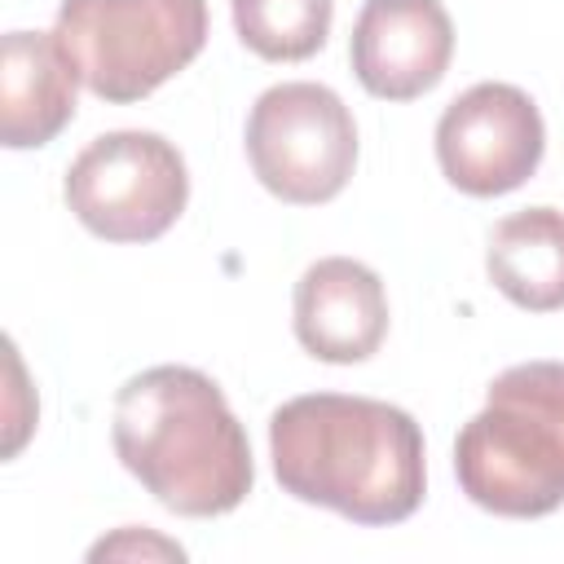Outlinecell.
I'll return each mask as SVG.
<instances>
[{
    "label": "cell",
    "instance_id": "11",
    "mask_svg": "<svg viewBox=\"0 0 564 564\" xmlns=\"http://www.w3.org/2000/svg\"><path fill=\"white\" fill-rule=\"evenodd\" d=\"M485 273L524 313L564 308V212L524 207L502 216L485 242Z\"/></svg>",
    "mask_w": 564,
    "mask_h": 564
},
{
    "label": "cell",
    "instance_id": "7",
    "mask_svg": "<svg viewBox=\"0 0 564 564\" xmlns=\"http://www.w3.org/2000/svg\"><path fill=\"white\" fill-rule=\"evenodd\" d=\"M546 150L538 101L502 79L471 84L436 119V163L445 181L471 198L520 189Z\"/></svg>",
    "mask_w": 564,
    "mask_h": 564
},
{
    "label": "cell",
    "instance_id": "8",
    "mask_svg": "<svg viewBox=\"0 0 564 564\" xmlns=\"http://www.w3.org/2000/svg\"><path fill=\"white\" fill-rule=\"evenodd\" d=\"M454 57V22L441 0H366L348 62L357 84L379 101H414L432 93Z\"/></svg>",
    "mask_w": 564,
    "mask_h": 564
},
{
    "label": "cell",
    "instance_id": "12",
    "mask_svg": "<svg viewBox=\"0 0 564 564\" xmlns=\"http://www.w3.org/2000/svg\"><path fill=\"white\" fill-rule=\"evenodd\" d=\"M238 40L264 62L313 57L335 18V0H229Z\"/></svg>",
    "mask_w": 564,
    "mask_h": 564
},
{
    "label": "cell",
    "instance_id": "2",
    "mask_svg": "<svg viewBox=\"0 0 564 564\" xmlns=\"http://www.w3.org/2000/svg\"><path fill=\"white\" fill-rule=\"evenodd\" d=\"M110 441L145 494L189 520L238 511L256 485L242 423L220 383L194 366H150L132 375L115 397Z\"/></svg>",
    "mask_w": 564,
    "mask_h": 564
},
{
    "label": "cell",
    "instance_id": "13",
    "mask_svg": "<svg viewBox=\"0 0 564 564\" xmlns=\"http://www.w3.org/2000/svg\"><path fill=\"white\" fill-rule=\"evenodd\" d=\"M88 555H93V560H106V555H167V560H185V551H181L176 542H163V538H154V533H141V538H137V529H123L119 538L97 542Z\"/></svg>",
    "mask_w": 564,
    "mask_h": 564
},
{
    "label": "cell",
    "instance_id": "6",
    "mask_svg": "<svg viewBox=\"0 0 564 564\" xmlns=\"http://www.w3.org/2000/svg\"><path fill=\"white\" fill-rule=\"evenodd\" d=\"M247 163L256 181L291 207L330 203L357 167L352 110L326 84H273L247 115Z\"/></svg>",
    "mask_w": 564,
    "mask_h": 564
},
{
    "label": "cell",
    "instance_id": "3",
    "mask_svg": "<svg viewBox=\"0 0 564 564\" xmlns=\"http://www.w3.org/2000/svg\"><path fill=\"white\" fill-rule=\"evenodd\" d=\"M454 471L480 511L507 520L564 507V361L502 370L454 441Z\"/></svg>",
    "mask_w": 564,
    "mask_h": 564
},
{
    "label": "cell",
    "instance_id": "1",
    "mask_svg": "<svg viewBox=\"0 0 564 564\" xmlns=\"http://www.w3.org/2000/svg\"><path fill=\"white\" fill-rule=\"evenodd\" d=\"M278 485L352 524H401L427 489L423 432L388 401L348 392L291 397L269 419Z\"/></svg>",
    "mask_w": 564,
    "mask_h": 564
},
{
    "label": "cell",
    "instance_id": "9",
    "mask_svg": "<svg viewBox=\"0 0 564 564\" xmlns=\"http://www.w3.org/2000/svg\"><path fill=\"white\" fill-rule=\"evenodd\" d=\"M291 326L308 357L357 366L388 339V291L379 273L352 256L313 260L295 282Z\"/></svg>",
    "mask_w": 564,
    "mask_h": 564
},
{
    "label": "cell",
    "instance_id": "4",
    "mask_svg": "<svg viewBox=\"0 0 564 564\" xmlns=\"http://www.w3.org/2000/svg\"><path fill=\"white\" fill-rule=\"evenodd\" d=\"M53 35L93 97L128 106L203 53L207 0H62Z\"/></svg>",
    "mask_w": 564,
    "mask_h": 564
},
{
    "label": "cell",
    "instance_id": "5",
    "mask_svg": "<svg viewBox=\"0 0 564 564\" xmlns=\"http://www.w3.org/2000/svg\"><path fill=\"white\" fill-rule=\"evenodd\" d=\"M62 198L75 220L106 242H154L181 220L189 172L167 137L119 128L93 137L70 159Z\"/></svg>",
    "mask_w": 564,
    "mask_h": 564
},
{
    "label": "cell",
    "instance_id": "10",
    "mask_svg": "<svg viewBox=\"0 0 564 564\" xmlns=\"http://www.w3.org/2000/svg\"><path fill=\"white\" fill-rule=\"evenodd\" d=\"M79 75L53 31H9L0 44V141L9 150L48 145L75 119Z\"/></svg>",
    "mask_w": 564,
    "mask_h": 564
}]
</instances>
